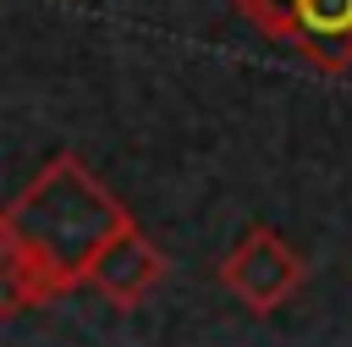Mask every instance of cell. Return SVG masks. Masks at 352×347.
Returning a JSON list of instances; mask_svg holds the SVG:
<instances>
[{
  "label": "cell",
  "mask_w": 352,
  "mask_h": 347,
  "mask_svg": "<svg viewBox=\"0 0 352 347\" xmlns=\"http://www.w3.org/2000/svg\"><path fill=\"white\" fill-rule=\"evenodd\" d=\"M132 226L121 198L77 160L55 154L11 204L0 220V297L6 314H22L33 303H50L72 286H82L99 264V253Z\"/></svg>",
  "instance_id": "obj_1"
},
{
  "label": "cell",
  "mask_w": 352,
  "mask_h": 347,
  "mask_svg": "<svg viewBox=\"0 0 352 347\" xmlns=\"http://www.w3.org/2000/svg\"><path fill=\"white\" fill-rule=\"evenodd\" d=\"M302 281H308L302 253H297L280 231H270V226H248L242 242H236V248L226 253V264H220V286H226L248 314H275L286 297L302 292Z\"/></svg>",
  "instance_id": "obj_2"
},
{
  "label": "cell",
  "mask_w": 352,
  "mask_h": 347,
  "mask_svg": "<svg viewBox=\"0 0 352 347\" xmlns=\"http://www.w3.org/2000/svg\"><path fill=\"white\" fill-rule=\"evenodd\" d=\"M160 275H165V253H160L138 226H126V231L99 253L88 286H94L104 303H116V308H138V303L160 286Z\"/></svg>",
  "instance_id": "obj_3"
},
{
  "label": "cell",
  "mask_w": 352,
  "mask_h": 347,
  "mask_svg": "<svg viewBox=\"0 0 352 347\" xmlns=\"http://www.w3.org/2000/svg\"><path fill=\"white\" fill-rule=\"evenodd\" d=\"M292 44L324 72L352 66V0H297Z\"/></svg>",
  "instance_id": "obj_4"
},
{
  "label": "cell",
  "mask_w": 352,
  "mask_h": 347,
  "mask_svg": "<svg viewBox=\"0 0 352 347\" xmlns=\"http://www.w3.org/2000/svg\"><path fill=\"white\" fill-rule=\"evenodd\" d=\"M253 28H264L270 39H286L292 44V17H297V0H231Z\"/></svg>",
  "instance_id": "obj_5"
}]
</instances>
